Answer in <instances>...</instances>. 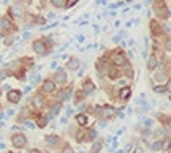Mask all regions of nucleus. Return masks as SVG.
<instances>
[{"label": "nucleus", "mask_w": 171, "mask_h": 153, "mask_svg": "<svg viewBox=\"0 0 171 153\" xmlns=\"http://www.w3.org/2000/svg\"><path fill=\"white\" fill-rule=\"evenodd\" d=\"M32 49L38 54V55H46V54H48V51H46V43L43 41V40H37V41H33Z\"/></svg>", "instance_id": "1"}, {"label": "nucleus", "mask_w": 171, "mask_h": 153, "mask_svg": "<svg viewBox=\"0 0 171 153\" xmlns=\"http://www.w3.org/2000/svg\"><path fill=\"white\" fill-rule=\"evenodd\" d=\"M11 142H13V145L16 148H21V147H25L27 139H25V136L21 133V134H14L13 137H11Z\"/></svg>", "instance_id": "2"}, {"label": "nucleus", "mask_w": 171, "mask_h": 153, "mask_svg": "<svg viewBox=\"0 0 171 153\" xmlns=\"http://www.w3.org/2000/svg\"><path fill=\"white\" fill-rule=\"evenodd\" d=\"M155 11H157V14L160 18H170V13H168V10H166L165 3H163L162 0H158V2L155 3Z\"/></svg>", "instance_id": "3"}, {"label": "nucleus", "mask_w": 171, "mask_h": 153, "mask_svg": "<svg viewBox=\"0 0 171 153\" xmlns=\"http://www.w3.org/2000/svg\"><path fill=\"white\" fill-rule=\"evenodd\" d=\"M21 96H22V93L19 92V90H8V93H6V100H8L10 103H19V101H21Z\"/></svg>", "instance_id": "4"}, {"label": "nucleus", "mask_w": 171, "mask_h": 153, "mask_svg": "<svg viewBox=\"0 0 171 153\" xmlns=\"http://www.w3.org/2000/svg\"><path fill=\"white\" fill-rule=\"evenodd\" d=\"M13 29H14L13 22H11L8 18H3L2 19V36H6V32H11Z\"/></svg>", "instance_id": "5"}, {"label": "nucleus", "mask_w": 171, "mask_h": 153, "mask_svg": "<svg viewBox=\"0 0 171 153\" xmlns=\"http://www.w3.org/2000/svg\"><path fill=\"white\" fill-rule=\"evenodd\" d=\"M112 63H114V66H125L127 65V58L124 54H114L112 55Z\"/></svg>", "instance_id": "6"}, {"label": "nucleus", "mask_w": 171, "mask_h": 153, "mask_svg": "<svg viewBox=\"0 0 171 153\" xmlns=\"http://www.w3.org/2000/svg\"><path fill=\"white\" fill-rule=\"evenodd\" d=\"M54 88H56V82L51 81V79L45 81V82H43V85H41V92L43 93H52Z\"/></svg>", "instance_id": "7"}, {"label": "nucleus", "mask_w": 171, "mask_h": 153, "mask_svg": "<svg viewBox=\"0 0 171 153\" xmlns=\"http://www.w3.org/2000/svg\"><path fill=\"white\" fill-rule=\"evenodd\" d=\"M116 115V111L112 106H105L103 107V112H102V117L103 119H112Z\"/></svg>", "instance_id": "8"}, {"label": "nucleus", "mask_w": 171, "mask_h": 153, "mask_svg": "<svg viewBox=\"0 0 171 153\" xmlns=\"http://www.w3.org/2000/svg\"><path fill=\"white\" fill-rule=\"evenodd\" d=\"M32 106L35 109H41L43 106H45V100H43V96L41 95H35L32 98Z\"/></svg>", "instance_id": "9"}, {"label": "nucleus", "mask_w": 171, "mask_h": 153, "mask_svg": "<svg viewBox=\"0 0 171 153\" xmlns=\"http://www.w3.org/2000/svg\"><path fill=\"white\" fill-rule=\"evenodd\" d=\"M79 60H78L76 57H71V58H68V62H67V68L68 69H71V71H75V69L79 68Z\"/></svg>", "instance_id": "10"}, {"label": "nucleus", "mask_w": 171, "mask_h": 153, "mask_svg": "<svg viewBox=\"0 0 171 153\" xmlns=\"http://www.w3.org/2000/svg\"><path fill=\"white\" fill-rule=\"evenodd\" d=\"M56 82H59V84H65L67 82V76H65V71L62 68H59L56 71Z\"/></svg>", "instance_id": "11"}, {"label": "nucleus", "mask_w": 171, "mask_h": 153, "mask_svg": "<svg viewBox=\"0 0 171 153\" xmlns=\"http://www.w3.org/2000/svg\"><path fill=\"white\" fill-rule=\"evenodd\" d=\"M83 90H84V93L86 95H89V93H92L95 90V85H94V82H92L90 79H87L84 82V85H83Z\"/></svg>", "instance_id": "12"}, {"label": "nucleus", "mask_w": 171, "mask_h": 153, "mask_svg": "<svg viewBox=\"0 0 171 153\" xmlns=\"http://www.w3.org/2000/svg\"><path fill=\"white\" fill-rule=\"evenodd\" d=\"M151 32H152L154 36H158L160 35V24H158L157 21H151Z\"/></svg>", "instance_id": "13"}, {"label": "nucleus", "mask_w": 171, "mask_h": 153, "mask_svg": "<svg viewBox=\"0 0 171 153\" xmlns=\"http://www.w3.org/2000/svg\"><path fill=\"white\" fill-rule=\"evenodd\" d=\"M70 96H71V90H62V92H59V95H57V100L67 101V100H70Z\"/></svg>", "instance_id": "14"}, {"label": "nucleus", "mask_w": 171, "mask_h": 153, "mask_svg": "<svg viewBox=\"0 0 171 153\" xmlns=\"http://www.w3.org/2000/svg\"><path fill=\"white\" fill-rule=\"evenodd\" d=\"M45 142L49 145V147H54V145H56L57 142H59V137L57 136H45Z\"/></svg>", "instance_id": "15"}, {"label": "nucleus", "mask_w": 171, "mask_h": 153, "mask_svg": "<svg viewBox=\"0 0 171 153\" xmlns=\"http://www.w3.org/2000/svg\"><path fill=\"white\" fill-rule=\"evenodd\" d=\"M131 95V88L130 87H124L122 90H120V93H119V98L120 100H128Z\"/></svg>", "instance_id": "16"}, {"label": "nucleus", "mask_w": 171, "mask_h": 153, "mask_svg": "<svg viewBox=\"0 0 171 153\" xmlns=\"http://www.w3.org/2000/svg\"><path fill=\"white\" fill-rule=\"evenodd\" d=\"M157 65H158V62H157V57L155 55H151L149 58H147V68L149 69H154Z\"/></svg>", "instance_id": "17"}, {"label": "nucleus", "mask_w": 171, "mask_h": 153, "mask_svg": "<svg viewBox=\"0 0 171 153\" xmlns=\"http://www.w3.org/2000/svg\"><path fill=\"white\" fill-rule=\"evenodd\" d=\"M108 76H110L111 79H117V77H119V71L114 68V66H110V68H108Z\"/></svg>", "instance_id": "18"}, {"label": "nucleus", "mask_w": 171, "mask_h": 153, "mask_svg": "<svg viewBox=\"0 0 171 153\" xmlns=\"http://www.w3.org/2000/svg\"><path fill=\"white\" fill-rule=\"evenodd\" d=\"M10 14L13 18H21V14H22V11L19 10V6H13V8L10 10Z\"/></svg>", "instance_id": "19"}, {"label": "nucleus", "mask_w": 171, "mask_h": 153, "mask_svg": "<svg viewBox=\"0 0 171 153\" xmlns=\"http://www.w3.org/2000/svg\"><path fill=\"white\" fill-rule=\"evenodd\" d=\"M60 109H62V104H60V103H56V104L52 106V109H51V115H49V117L57 115V114L60 112Z\"/></svg>", "instance_id": "20"}, {"label": "nucleus", "mask_w": 171, "mask_h": 153, "mask_svg": "<svg viewBox=\"0 0 171 153\" xmlns=\"http://www.w3.org/2000/svg\"><path fill=\"white\" fill-rule=\"evenodd\" d=\"M76 121H78V125L83 126V125L87 123V117H86L84 114H79V115H76Z\"/></svg>", "instance_id": "21"}, {"label": "nucleus", "mask_w": 171, "mask_h": 153, "mask_svg": "<svg viewBox=\"0 0 171 153\" xmlns=\"http://www.w3.org/2000/svg\"><path fill=\"white\" fill-rule=\"evenodd\" d=\"M52 5L56 6V8H64L65 3H67V0H51Z\"/></svg>", "instance_id": "22"}, {"label": "nucleus", "mask_w": 171, "mask_h": 153, "mask_svg": "<svg viewBox=\"0 0 171 153\" xmlns=\"http://www.w3.org/2000/svg\"><path fill=\"white\" fill-rule=\"evenodd\" d=\"M37 125L40 128H45L46 125H48V119L46 117H38V120H37Z\"/></svg>", "instance_id": "23"}, {"label": "nucleus", "mask_w": 171, "mask_h": 153, "mask_svg": "<svg viewBox=\"0 0 171 153\" xmlns=\"http://www.w3.org/2000/svg\"><path fill=\"white\" fill-rule=\"evenodd\" d=\"M171 148V140L166 137L165 140H162V150H170Z\"/></svg>", "instance_id": "24"}, {"label": "nucleus", "mask_w": 171, "mask_h": 153, "mask_svg": "<svg viewBox=\"0 0 171 153\" xmlns=\"http://www.w3.org/2000/svg\"><path fill=\"white\" fill-rule=\"evenodd\" d=\"M166 90H168L166 85H155V87H154V92L155 93H165Z\"/></svg>", "instance_id": "25"}, {"label": "nucleus", "mask_w": 171, "mask_h": 153, "mask_svg": "<svg viewBox=\"0 0 171 153\" xmlns=\"http://www.w3.org/2000/svg\"><path fill=\"white\" fill-rule=\"evenodd\" d=\"M97 139V131L95 129H89L87 131V140H95Z\"/></svg>", "instance_id": "26"}, {"label": "nucleus", "mask_w": 171, "mask_h": 153, "mask_svg": "<svg viewBox=\"0 0 171 153\" xmlns=\"http://www.w3.org/2000/svg\"><path fill=\"white\" fill-rule=\"evenodd\" d=\"M100 150H102V142H100V140H97V142L92 145V153H98Z\"/></svg>", "instance_id": "27"}, {"label": "nucleus", "mask_w": 171, "mask_h": 153, "mask_svg": "<svg viewBox=\"0 0 171 153\" xmlns=\"http://www.w3.org/2000/svg\"><path fill=\"white\" fill-rule=\"evenodd\" d=\"M40 81H41V76H40V74H33V76L30 77V82H32L33 85H37Z\"/></svg>", "instance_id": "28"}, {"label": "nucleus", "mask_w": 171, "mask_h": 153, "mask_svg": "<svg viewBox=\"0 0 171 153\" xmlns=\"http://www.w3.org/2000/svg\"><path fill=\"white\" fill-rule=\"evenodd\" d=\"M152 123H154L152 119H144V120H143V126H144V128H151V126H152Z\"/></svg>", "instance_id": "29"}, {"label": "nucleus", "mask_w": 171, "mask_h": 153, "mask_svg": "<svg viewBox=\"0 0 171 153\" xmlns=\"http://www.w3.org/2000/svg\"><path fill=\"white\" fill-rule=\"evenodd\" d=\"M152 150H162V140H157V142H154L152 144Z\"/></svg>", "instance_id": "30"}, {"label": "nucleus", "mask_w": 171, "mask_h": 153, "mask_svg": "<svg viewBox=\"0 0 171 153\" xmlns=\"http://www.w3.org/2000/svg\"><path fill=\"white\" fill-rule=\"evenodd\" d=\"M78 3V0H67V3H65V8H71V6H75Z\"/></svg>", "instance_id": "31"}, {"label": "nucleus", "mask_w": 171, "mask_h": 153, "mask_svg": "<svg viewBox=\"0 0 171 153\" xmlns=\"http://www.w3.org/2000/svg\"><path fill=\"white\" fill-rule=\"evenodd\" d=\"M165 49L168 51V52H171V36L166 40V43H165Z\"/></svg>", "instance_id": "32"}, {"label": "nucleus", "mask_w": 171, "mask_h": 153, "mask_svg": "<svg viewBox=\"0 0 171 153\" xmlns=\"http://www.w3.org/2000/svg\"><path fill=\"white\" fill-rule=\"evenodd\" d=\"M83 139H84V133L79 131V133L76 134V140H78V142H83Z\"/></svg>", "instance_id": "33"}, {"label": "nucleus", "mask_w": 171, "mask_h": 153, "mask_svg": "<svg viewBox=\"0 0 171 153\" xmlns=\"http://www.w3.org/2000/svg\"><path fill=\"white\" fill-rule=\"evenodd\" d=\"M86 95V93H84V90H81V92L79 93H76V101H81V100H83V96Z\"/></svg>", "instance_id": "34"}, {"label": "nucleus", "mask_w": 171, "mask_h": 153, "mask_svg": "<svg viewBox=\"0 0 171 153\" xmlns=\"http://www.w3.org/2000/svg\"><path fill=\"white\" fill-rule=\"evenodd\" d=\"M64 153H73V148L70 147V145H65V148H64Z\"/></svg>", "instance_id": "35"}, {"label": "nucleus", "mask_w": 171, "mask_h": 153, "mask_svg": "<svg viewBox=\"0 0 171 153\" xmlns=\"http://www.w3.org/2000/svg\"><path fill=\"white\" fill-rule=\"evenodd\" d=\"M155 79H157V81H163V79H165V74H163V73H158L157 76H155Z\"/></svg>", "instance_id": "36"}, {"label": "nucleus", "mask_w": 171, "mask_h": 153, "mask_svg": "<svg viewBox=\"0 0 171 153\" xmlns=\"http://www.w3.org/2000/svg\"><path fill=\"white\" fill-rule=\"evenodd\" d=\"M35 21H37L38 24H45V22H46V21H45V18H37Z\"/></svg>", "instance_id": "37"}, {"label": "nucleus", "mask_w": 171, "mask_h": 153, "mask_svg": "<svg viewBox=\"0 0 171 153\" xmlns=\"http://www.w3.org/2000/svg\"><path fill=\"white\" fill-rule=\"evenodd\" d=\"M131 148H133V145H131V144H128L127 147H125V152H127V153H130V152H131Z\"/></svg>", "instance_id": "38"}, {"label": "nucleus", "mask_w": 171, "mask_h": 153, "mask_svg": "<svg viewBox=\"0 0 171 153\" xmlns=\"http://www.w3.org/2000/svg\"><path fill=\"white\" fill-rule=\"evenodd\" d=\"M3 41H5V44H11V43H13V38H5Z\"/></svg>", "instance_id": "39"}, {"label": "nucleus", "mask_w": 171, "mask_h": 153, "mask_svg": "<svg viewBox=\"0 0 171 153\" xmlns=\"http://www.w3.org/2000/svg\"><path fill=\"white\" fill-rule=\"evenodd\" d=\"M73 112H75V111H73L71 107H68V109H67V117H70V115H71Z\"/></svg>", "instance_id": "40"}, {"label": "nucleus", "mask_w": 171, "mask_h": 153, "mask_svg": "<svg viewBox=\"0 0 171 153\" xmlns=\"http://www.w3.org/2000/svg\"><path fill=\"white\" fill-rule=\"evenodd\" d=\"M25 125H27L29 128H35V123H32V121H25Z\"/></svg>", "instance_id": "41"}, {"label": "nucleus", "mask_w": 171, "mask_h": 153, "mask_svg": "<svg viewBox=\"0 0 171 153\" xmlns=\"http://www.w3.org/2000/svg\"><path fill=\"white\" fill-rule=\"evenodd\" d=\"M22 38H24V40H29V38H30V33H29V32H25L24 35H22Z\"/></svg>", "instance_id": "42"}, {"label": "nucleus", "mask_w": 171, "mask_h": 153, "mask_svg": "<svg viewBox=\"0 0 171 153\" xmlns=\"http://www.w3.org/2000/svg\"><path fill=\"white\" fill-rule=\"evenodd\" d=\"M29 153H41L40 150H38V148H32V150H30Z\"/></svg>", "instance_id": "43"}, {"label": "nucleus", "mask_w": 171, "mask_h": 153, "mask_svg": "<svg viewBox=\"0 0 171 153\" xmlns=\"http://www.w3.org/2000/svg\"><path fill=\"white\" fill-rule=\"evenodd\" d=\"M78 41H79V43L84 41V36H83V35H78Z\"/></svg>", "instance_id": "44"}, {"label": "nucleus", "mask_w": 171, "mask_h": 153, "mask_svg": "<svg viewBox=\"0 0 171 153\" xmlns=\"http://www.w3.org/2000/svg\"><path fill=\"white\" fill-rule=\"evenodd\" d=\"M135 153H143V148H141V147H138V148H136V152H135Z\"/></svg>", "instance_id": "45"}, {"label": "nucleus", "mask_w": 171, "mask_h": 153, "mask_svg": "<svg viewBox=\"0 0 171 153\" xmlns=\"http://www.w3.org/2000/svg\"><path fill=\"white\" fill-rule=\"evenodd\" d=\"M166 125H168V128L171 129V119H168V121H166Z\"/></svg>", "instance_id": "46"}, {"label": "nucleus", "mask_w": 171, "mask_h": 153, "mask_svg": "<svg viewBox=\"0 0 171 153\" xmlns=\"http://www.w3.org/2000/svg\"><path fill=\"white\" fill-rule=\"evenodd\" d=\"M144 3H146V5H151V3H152V0H144Z\"/></svg>", "instance_id": "47"}, {"label": "nucleus", "mask_w": 171, "mask_h": 153, "mask_svg": "<svg viewBox=\"0 0 171 153\" xmlns=\"http://www.w3.org/2000/svg\"><path fill=\"white\" fill-rule=\"evenodd\" d=\"M168 88H171V81L168 82Z\"/></svg>", "instance_id": "48"}, {"label": "nucleus", "mask_w": 171, "mask_h": 153, "mask_svg": "<svg viewBox=\"0 0 171 153\" xmlns=\"http://www.w3.org/2000/svg\"><path fill=\"white\" fill-rule=\"evenodd\" d=\"M168 153H171V148H170V150H168Z\"/></svg>", "instance_id": "49"}, {"label": "nucleus", "mask_w": 171, "mask_h": 153, "mask_svg": "<svg viewBox=\"0 0 171 153\" xmlns=\"http://www.w3.org/2000/svg\"><path fill=\"white\" fill-rule=\"evenodd\" d=\"M170 100H171V96H170Z\"/></svg>", "instance_id": "50"}, {"label": "nucleus", "mask_w": 171, "mask_h": 153, "mask_svg": "<svg viewBox=\"0 0 171 153\" xmlns=\"http://www.w3.org/2000/svg\"><path fill=\"white\" fill-rule=\"evenodd\" d=\"M11 153H14V152H11Z\"/></svg>", "instance_id": "51"}]
</instances>
